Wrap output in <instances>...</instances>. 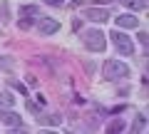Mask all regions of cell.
<instances>
[{"instance_id": "1", "label": "cell", "mask_w": 149, "mask_h": 134, "mask_svg": "<svg viewBox=\"0 0 149 134\" xmlns=\"http://www.w3.org/2000/svg\"><path fill=\"white\" fill-rule=\"evenodd\" d=\"M102 72H104V80H124V77H129V67L124 62H119V60H107Z\"/></svg>"}, {"instance_id": "2", "label": "cell", "mask_w": 149, "mask_h": 134, "mask_svg": "<svg viewBox=\"0 0 149 134\" xmlns=\"http://www.w3.org/2000/svg\"><path fill=\"white\" fill-rule=\"evenodd\" d=\"M112 42H114V47L119 50V55H124V57H129V55H134V42H132V37H127L124 32H119V30H112Z\"/></svg>"}, {"instance_id": "3", "label": "cell", "mask_w": 149, "mask_h": 134, "mask_svg": "<svg viewBox=\"0 0 149 134\" xmlns=\"http://www.w3.org/2000/svg\"><path fill=\"white\" fill-rule=\"evenodd\" d=\"M82 40H85L87 50H95V52H102V50L107 47L104 32H100V30H87L85 35H82Z\"/></svg>"}, {"instance_id": "4", "label": "cell", "mask_w": 149, "mask_h": 134, "mask_svg": "<svg viewBox=\"0 0 149 134\" xmlns=\"http://www.w3.org/2000/svg\"><path fill=\"white\" fill-rule=\"evenodd\" d=\"M37 30L42 32V35H55V32L60 30V22L55 20V17H40V20H37Z\"/></svg>"}, {"instance_id": "5", "label": "cell", "mask_w": 149, "mask_h": 134, "mask_svg": "<svg viewBox=\"0 0 149 134\" xmlns=\"http://www.w3.org/2000/svg\"><path fill=\"white\" fill-rule=\"evenodd\" d=\"M82 15H85L87 20H92V22H104V20H109V12H107L104 8H87Z\"/></svg>"}, {"instance_id": "6", "label": "cell", "mask_w": 149, "mask_h": 134, "mask_svg": "<svg viewBox=\"0 0 149 134\" xmlns=\"http://www.w3.org/2000/svg\"><path fill=\"white\" fill-rule=\"evenodd\" d=\"M0 119H3V124H8V127H20V117H17V112H13V109H5V112L0 114Z\"/></svg>"}, {"instance_id": "7", "label": "cell", "mask_w": 149, "mask_h": 134, "mask_svg": "<svg viewBox=\"0 0 149 134\" xmlns=\"http://www.w3.org/2000/svg\"><path fill=\"white\" fill-rule=\"evenodd\" d=\"M117 25H119V27H137L139 20H137L134 15H119V17H117Z\"/></svg>"}, {"instance_id": "8", "label": "cell", "mask_w": 149, "mask_h": 134, "mask_svg": "<svg viewBox=\"0 0 149 134\" xmlns=\"http://www.w3.org/2000/svg\"><path fill=\"white\" fill-rule=\"evenodd\" d=\"M122 5H127V8H132V10H144L147 8V3L144 0H119Z\"/></svg>"}, {"instance_id": "9", "label": "cell", "mask_w": 149, "mask_h": 134, "mask_svg": "<svg viewBox=\"0 0 149 134\" xmlns=\"http://www.w3.org/2000/svg\"><path fill=\"white\" fill-rule=\"evenodd\" d=\"M0 104H3V107H13V104H15V97H13L10 92H0Z\"/></svg>"}, {"instance_id": "10", "label": "cell", "mask_w": 149, "mask_h": 134, "mask_svg": "<svg viewBox=\"0 0 149 134\" xmlns=\"http://www.w3.org/2000/svg\"><path fill=\"white\" fill-rule=\"evenodd\" d=\"M0 17H3V22L10 20V5L8 3H0Z\"/></svg>"}, {"instance_id": "11", "label": "cell", "mask_w": 149, "mask_h": 134, "mask_svg": "<svg viewBox=\"0 0 149 134\" xmlns=\"http://www.w3.org/2000/svg\"><path fill=\"white\" fill-rule=\"evenodd\" d=\"M122 129H124V124L119 122V119H114V122L107 124V132H122Z\"/></svg>"}, {"instance_id": "12", "label": "cell", "mask_w": 149, "mask_h": 134, "mask_svg": "<svg viewBox=\"0 0 149 134\" xmlns=\"http://www.w3.org/2000/svg\"><path fill=\"white\" fill-rule=\"evenodd\" d=\"M20 12H22V15H37V8L35 5H27V8H22Z\"/></svg>"}, {"instance_id": "13", "label": "cell", "mask_w": 149, "mask_h": 134, "mask_svg": "<svg viewBox=\"0 0 149 134\" xmlns=\"http://www.w3.org/2000/svg\"><path fill=\"white\" fill-rule=\"evenodd\" d=\"M45 122L47 124H60V114H50V117H45Z\"/></svg>"}, {"instance_id": "14", "label": "cell", "mask_w": 149, "mask_h": 134, "mask_svg": "<svg viewBox=\"0 0 149 134\" xmlns=\"http://www.w3.org/2000/svg\"><path fill=\"white\" fill-rule=\"evenodd\" d=\"M137 37H139V42H142V45H147V42H149V35H147V32H139Z\"/></svg>"}, {"instance_id": "15", "label": "cell", "mask_w": 149, "mask_h": 134, "mask_svg": "<svg viewBox=\"0 0 149 134\" xmlns=\"http://www.w3.org/2000/svg\"><path fill=\"white\" fill-rule=\"evenodd\" d=\"M13 87H15V90H17V92H20V94H25V87H22V85H20V82H13Z\"/></svg>"}, {"instance_id": "16", "label": "cell", "mask_w": 149, "mask_h": 134, "mask_svg": "<svg viewBox=\"0 0 149 134\" xmlns=\"http://www.w3.org/2000/svg\"><path fill=\"white\" fill-rule=\"evenodd\" d=\"M47 5H62V0H45Z\"/></svg>"}]
</instances>
